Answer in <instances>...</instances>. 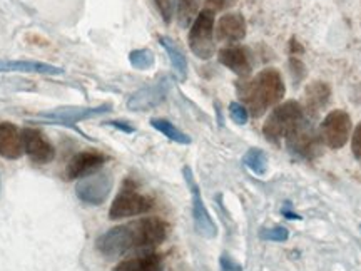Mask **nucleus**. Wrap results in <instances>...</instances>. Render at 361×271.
Masks as SVG:
<instances>
[{"label": "nucleus", "mask_w": 361, "mask_h": 271, "mask_svg": "<svg viewBox=\"0 0 361 271\" xmlns=\"http://www.w3.org/2000/svg\"><path fill=\"white\" fill-rule=\"evenodd\" d=\"M167 231L169 226L166 221L159 218H144L105 231L96 239V250L107 260H116L131 251L159 246L167 238Z\"/></svg>", "instance_id": "obj_1"}, {"label": "nucleus", "mask_w": 361, "mask_h": 271, "mask_svg": "<svg viewBox=\"0 0 361 271\" xmlns=\"http://www.w3.org/2000/svg\"><path fill=\"white\" fill-rule=\"evenodd\" d=\"M241 98L248 104V111L253 117H261L268 109L275 107L284 98L286 87L281 74L276 69H263L256 77L246 82L239 89Z\"/></svg>", "instance_id": "obj_2"}, {"label": "nucleus", "mask_w": 361, "mask_h": 271, "mask_svg": "<svg viewBox=\"0 0 361 271\" xmlns=\"http://www.w3.org/2000/svg\"><path fill=\"white\" fill-rule=\"evenodd\" d=\"M305 121V111L296 100H286L270 112L263 124V134L268 141L278 144L283 138H288L301 122Z\"/></svg>", "instance_id": "obj_3"}, {"label": "nucleus", "mask_w": 361, "mask_h": 271, "mask_svg": "<svg viewBox=\"0 0 361 271\" xmlns=\"http://www.w3.org/2000/svg\"><path fill=\"white\" fill-rule=\"evenodd\" d=\"M189 49L196 58L208 60L214 55L216 44H214V12L204 11L199 12L189 29Z\"/></svg>", "instance_id": "obj_4"}, {"label": "nucleus", "mask_w": 361, "mask_h": 271, "mask_svg": "<svg viewBox=\"0 0 361 271\" xmlns=\"http://www.w3.org/2000/svg\"><path fill=\"white\" fill-rule=\"evenodd\" d=\"M351 134V117L341 109H334L320 126V138L329 150H341Z\"/></svg>", "instance_id": "obj_5"}, {"label": "nucleus", "mask_w": 361, "mask_h": 271, "mask_svg": "<svg viewBox=\"0 0 361 271\" xmlns=\"http://www.w3.org/2000/svg\"><path fill=\"white\" fill-rule=\"evenodd\" d=\"M183 174L189 186V191H191L192 220H195L196 231L202 236V238H208V239L216 238V236H218V228H216L213 218H211L208 208H206L204 201H202L199 186H197V183L195 181V174H192L189 166H186V168L183 169Z\"/></svg>", "instance_id": "obj_6"}, {"label": "nucleus", "mask_w": 361, "mask_h": 271, "mask_svg": "<svg viewBox=\"0 0 361 271\" xmlns=\"http://www.w3.org/2000/svg\"><path fill=\"white\" fill-rule=\"evenodd\" d=\"M112 186L114 179L109 173H92L77 183L76 196L82 203L100 206L111 194Z\"/></svg>", "instance_id": "obj_7"}, {"label": "nucleus", "mask_w": 361, "mask_h": 271, "mask_svg": "<svg viewBox=\"0 0 361 271\" xmlns=\"http://www.w3.org/2000/svg\"><path fill=\"white\" fill-rule=\"evenodd\" d=\"M154 203L151 198L138 193L136 190H124L116 196L112 201L111 209H109V218L111 220H124V218L139 216V214L149 213L152 209Z\"/></svg>", "instance_id": "obj_8"}, {"label": "nucleus", "mask_w": 361, "mask_h": 271, "mask_svg": "<svg viewBox=\"0 0 361 271\" xmlns=\"http://www.w3.org/2000/svg\"><path fill=\"white\" fill-rule=\"evenodd\" d=\"M169 91L171 79L164 76L161 77L159 81L154 82V84L143 87V89L131 94V98L127 99V107H129L131 111H151V109L157 107L159 104L164 103Z\"/></svg>", "instance_id": "obj_9"}, {"label": "nucleus", "mask_w": 361, "mask_h": 271, "mask_svg": "<svg viewBox=\"0 0 361 271\" xmlns=\"http://www.w3.org/2000/svg\"><path fill=\"white\" fill-rule=\"evenodd\" d=\"M288 147L294 154L299 157H305V159H313L320 152V144L321 138L320 134L315 133V129L311 128L310 122L303 121L291 134L286 138Z\"/></svg>", "instance_id": "obj_10"}, {"label": "nucleus", "mask_w": 361, "mask_h": 271, "mask_svg": "<svg viewBox=\"0 0 361 271\" xmlns=\"http://www.w3.org/2000/svg\"><path fill=\"white\" fill-rule=\"evenodd\" d=\"M22 138H24V152L34 161V163L49 164L54 161V146H52L49 139H47L41 131L27 128L22 131Z\"/></svg>", "instance_id": "obj_11"}, {"label": "nucleus", "mask_w": 361, "mask_h": 271, "mask_svg": "<svg viewBox=\"0 0 361 271\" xmlns=\"http://www.w3.org/2000/svg\"><path fill=\"white\" fill-rule=\"evenodd\" d=\"M105 163V156L98 151H84L79 152L69 161L67 168H65L64 178L67 181H76L82 179L89 174L96 173L99 168H103Z\"/></svg>", "instance_id": "obj_12"}, {"label": "nucleus", "mask_w": 361, "mask_h": 271, "mask_svg": "<svg viewBox=\"0 0 361 271\" xmlns=\"http://www.w3.org/2000/svg\"><path fill=\"white\" fill-rule=\"evenodd\" d=\"M111 104H103L98 107H60L55 111H47L41 112L39 117L44 119H51L60 124H72V122H79L84 119H91V117L105 114V112L111 111Z\"/></svg>", "instance_id": "obj_13"}, {"label": "nucleus", "mask_w": 361, "mask_h": 271, "mask_svg": "<svg viewBox=\"0 0 361 271\" xmlns=\"http://www.w3.org/2000/svg\"><path fill=\"white\" fill-rule=\"evenodd\" d=\"M216 41L235 44L241 42L246 37V20L244 17L237 12H231V14H224L218 24L214 25Z\"/></svg>", "instance_id": "obj_14"}, {"label": "nucleus", "mask_w": 361, "mask_h": 271, "mask_svg": "<svg viewBox=\"0 0 361 271\" xmlns=\"http://www.w3.org/2000/svg\"><path fill=\"white\" fill-rule=\"evenodd\" d=\"M24 154L22 131L11 122H0V156L6 159H19Z\"/></svg>", "instance_id": "obj_15"}, {"label": "nucleus", "mask_w": 361, "mask_h": 271, "mask_svg": "<svg viewBox=\"0 0 361 271\" xmlns=\"http://www.w3.org/2000/svg\"><path fill=\"white\" fill-rule=\"evenodd\" d=\"M0 72H29L46 76H63L64 69L39 60H4L0 59Z\"/></svg>", "instance_id": "obj_16"}, {"label": "nucleus", "mask_w": 361, "mask_h": 271, "mask_svg": "<svg viewBox=\"0 0 361 271\" xmlns=\"http://www.w3.org/2000/svg\"><path fill=\"white\" fill-rule=\"evenodd\" d=\"M219 62H221L224 67H228L237 76L246 77L251 74V60L246 49L237 46L224 47V49L219 51L218 54Z\"/></svg>", "instance_id": "obj_17"}, {"label": "nucleus", "mask_w": 361, "mask_h": 271, "mask_svg": "<svg viewBox=\"0 0 361 271\" xmlns=\"http://www.w3.org/2000/svg\"><path fill=\"white\" fill-rule=\"evenodd\" d=\"M332 98V89L327 82L315 81L306 87L305 99H306V109L313 112V116L318 114L320 109H323L329 103Z\"/></svg>", "instance_id": "obj_18"}, {"label": "nucleus", "mask_w": 361, "mask_h": 271, "mask_svg": "<svg viewBox=\"0 0 361 271\" xmlns=\"http://www.w3.org/2000/svg\"><path fill=\"white\" fill-rule=\"evenodd\" d=\"M112 271H161V256L146 253L121 261Z\"/></svg>", "instance_id": "obj_19"}, {"label": "nucleus", "mask_w": 361, "mask_h": 271, "mask_svg": "<svg viewBox=\"0 0 361 271\" xmlns=\"http://www.w3.org/2000/svg\"><path fill=\"white\" fill-rule=\"evenodd\" d=\"M159 44L164 47V51L169 55L171 64H173V69L176 72V76L179 77V81H186L188 79V60L184 52L180 51V47L176 44L173 39L169 37H159Z\"/></svg>", "instance_id": "obj_20"}, {"label": "nucleus", "mask_w": 361, "mask_h": 271, "mask_svg": "<svg viewBox=\"0 0 361 271\" xmlns=\"http://www.w3.org/2000/svg\"><path fill=\"white\" fill-rule=\"evenodd\" d=\"M176 6V19L180 27H189L199 14L201 0H174Z\"/></svg>", "instance_id": "obj_21"}, {"label": "nucleus", "mask_w": 361, "mask_h": 271, "mask_svg": "<svg viewBox=\"0 0 361 271\" xmlns=\"http://www.w3.org/2000/svg\"><path fill=\"white\" fill-rule=\"evenodd\" d=\"M151 126L156 131H159L161 134H164L167 139H171V141L178 144H191V138L176 128L171 121L162 119V117H154V119H151Z\"/></svg>", "instance_id": "obj_22"}, {"label": "nucleus", "mask_w": 361, "mask_h": 271, "mask_svg": "<svg viewBox=\"0 0 361 271\" xmlns=\"http://www.w3.org/2000/svg\"><path fill=\"white\" fill-rule=\"evenodd\" d=\"M243 163L248 169H251L258 176H264L268 171V157L264 151L258 147H251V150L243 156Z\"/></svg>", "instance_id": "obj_23"}, {"label": "nucleus", "mask_w": 361, "mask_h": 271, "mask_svg": "<svg viewBox=\"0 0 361 271\" xmlns=\"http://www.w3.org/2000/svg\"><path fill=\"white\" fill-rule=\"evenodd\" d=\"M129 62L138 71H147L156 62V58L149 49H136L129 54Z\"/></svg>", "instance_id": "obj_24"}, {"label": "nucleus", "mask_w": 361, "mask_h": 271, "mask_svg": "<svg viewBox=\"0 0 361 271\" xmlns=\"http://www.w3.org/2000/svg\"><path fill=\"white\" fill-rule=\"evenodd\" d=\"M259 238L264 239V242H276L283 243L289 238V231L284 228V226H275V228H264L259 233Z\"/></svg>", "instance_id": "obj_25"}, {"label": "nucleus", "mask_w": 361, "mask_h": 271, "mask_svg": "<svg viewBox=\"0 0 361 271\" xmlns=\"http://www.w3.org/2000/svg\"><path fill=\"white\" fill-rule=\"evenodd\" d=\"M230 116H231V119L236 122V124L244 126L249 119V111H248V107L243 106V104L231 103L230 104Z\"/></svg>", "instance_id": "obj_26"}, {"label": "nucleus", "mask_w": 361, "mask_h": 271, "mask_svg": "<svg viewBox=\"0 0 361 271\" xmlns=\"http://www.w3.org/2000/svg\"><path fill=\"white\" fill-rule=\"evenodd\" d=\"M154 2H156L157 8H159L162 19H164L166 24H169L174 15V0H154Z\"/></svg>", "instance_id": "obj_27"}, {"label": "nucleus", "mask_w": 361, "mask_h": 271, "mask_svg": "<svg viewBox=\"0 0 361 271\" xmlns=\"http://www.w3.org/2000/svg\"><path fill=\"white\" fill-rule=\"evenodd\" d=\"M206 7H208V11L211 12H223V11H228V8L235 7L236 0H204Z\"/></svg>", "instance_id": "obj_28"}, {"label": "nucleus", "mask_w": 361, "mask_h": 271, "mask_svg": "<svg viewBox=\"0 0 361 271\" xmlns=\"http://www.w3.org/2000/svg\"><path fill=\"white\" fill-rule=\"evenodd\" d=\"M289 67H291V74H293V79H294V84H299V81H301V79L306 76L305 64H303L301 60L296 59V58H291V60H289Z\"/></svg>", "instance_id": "obj_29"}, {"label": "nucleus", "mask_w": 361, "mask_h": 271, "mask_svg": "<svg viewBox=\"0 0 361 271\" xmlns=\"http://www.w3.org/2000/svg\"><path fill=\"white\" fill-rule=\"evenodd\" d=\"M351 151H353V156L356 159L361 161V122L356 126L353 138H351Z\"/></svg>", "instance_id": "obj_30"}, {"label": "nucleus", "mask_w": 361, "mask_h": 271, "mask_svg": "<svg viewBox=\"0 0 361 271\" xmlns=\"http://www.w3.org/2000/svg\"><path fill=\"white\" fill-rule=\"evenodd\" d=\"M219 265H221L223 271H243V266L236 263L230 255H223L221 260H219Z\"/></svg>", "instance_id": "obj_31"}, {"label": "nucleus", "mask_w": 361, "mask_h": 271, "mask_svg": "<svg viewBox=\"0 0 361 271\" xmlns=\"http://www.w3.org/2000/svg\"><path fill=\"white\" fill-rule=\"evenodd\" d=\"M107 124L109 126H114V128H117V129H121V131H124V133H134V131H136L131 124H126L124 121H109Z\"/></svg>", "instance_id": "obj_32"}, {"label": "nucleus", "mask_w": 361, "mask_h": 271, "mask_svg": "<svg viewBox=\"0 0 361 271\" xmlns=\"http://www.w3.org/2000/svg\"><path fill=\"white\" fill-rule=\"evenodd\" d=\"M281 213H283V216L288 218V220H301V216H299V214L289 211V206H284L283 209H281Z\"/></svg>", "instance_id": "obj_33"}, {"label": "nucleus", "mask_w": 361, "mask_h": 271, "mask_svg": "<svg viewBox=\"0 0 361 271\" xmlns=\"http://www.w3.org/2000/svg\"><path fill=\"white\" fill-rule=\"evenodd\" d=\"M303 51H305V49H303V47L299 46V42H296V41H294V39H293V41H291V54H293V55H294V54H303Z\"/></svg>", "instance_id": "obj_34"}, {"label": "nucleus", "mask_w": 361, "mask_h": 271, "mask_svg": "<svg viewBox=\"0 0 361 271\" xmlns=\"http://www.w3.org/2000/svg\"><path fill=\"white\" fill-rule=\"evenodd\" d=\"M0 187H2V179H0Z\"/></svg>", "instance_id": "obj_35"}]
</instances>
